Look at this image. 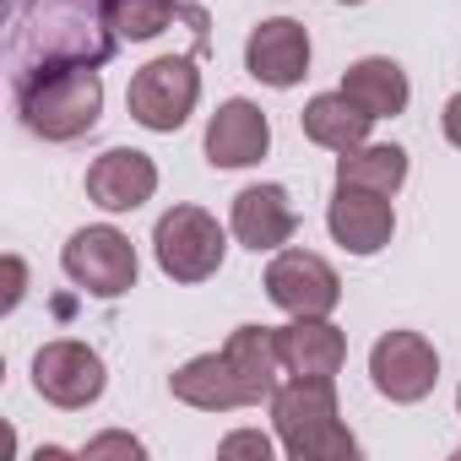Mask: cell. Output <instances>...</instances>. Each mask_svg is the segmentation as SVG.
Returning a JSON list of instances; mask_svg holds the SVG:
<instances>
[{"instance_id": "6da1fadb", "label": "cell", "mask_w": 461, "mask_h": 461, "mask_svg": "<svg viewBox=\"0 0 461 461\" xmlns=\"http://www.w3.org/2000/svg\"><path fill=\"white\" fill-rule=\"evenodd\" d=\"M17 104H23V125L33 136H44V141H77L104 114V77L87 60L33 66V71L17 77Z\"/></svg>"}, {"instance_id": "7a4b0ae2", "label": "cell", "mask_w": 461, "mask_h": 461, "mask_svg": "<svg viewBox=\"0 0 461 461\" xmlns=\"http://www.w3.org/2000/svg\"><path fill=\"white\" fill-rule=\"evenodd\" d=\"M272 423L294 461H353L358 439L337 418V380H288L272 391Z\"/></svg>"}, {"instance_id": "3957f363", "label": "cell", "mask_w": 461, "mask_h": 461, "mask_svg": "<svg viewBox=\"0 0 461 461\" xmlns=\"http://www.w3.org/2000/svg\"><path fill=\"white\" fill-rule=\"evenodd\" d=\"M152 256L163 267V277L174 283H206L222 272V256H228V234L222 222L201 206H168L152 228Z\"/></svg>"}, {"instance_id": "277c9868", "label": "cell", "mask_w": 461, "mask_h": 461, "mask_svg": "<svg viewBox=\"0 0 461 461\" xmlns=\"http://www.w3.org/2000/svg\"><path fill=\"white\" fill-rule=\"evenodd\" d=\"M195 98H201V71L190 55H158L147 60L136 77H131V93H125V109L136 125L168 136L179 131L190 114H195Z\"/></svg>"}, {"instance_id": "5b68a950", "label": "cell", "mask_w": 461, "mask_h": 461, "mask_svg": "<svg viewBox=\"0 0 461 461\" xmlns=\"http://www.w3.org/2000/svg\"><path fill=\"white\" fill-rule=\"evenodd\" d=\"M60 267H66V277H71L82 294H93V299H120V294H131V288H136V272H141L131 234H120L114 222L77 228V234L66 240V250H60Z\"/></svg>"}, {"instance_id": "8992f818", "label": "cell", "mask_w": 461, "mask_h": 461, "mask_svg": "<svg viewBox=\"0 0 461 461\" xmlns=\"http://www.w3.org/2000/svg\"><path fill=\"white\" fill-rule=\"evenodd\" d=\"M267 299L283 310V315H299V321H321L342 304V277L326 256L315 250H277L272 267H267Z\"/></svg>"}, {"instance_id": "52a82bcc", "label": "cell", "mask_w": 461, "mask_h": 461, "mask_svg": "<svg viewBox=\"0 0 461 461\" xmlns=\"http://www.w3.org/2000/svg\"><path fill=\"white\" fill-rule=\"evenodd\" d=\"M104 385H109L104 358H98L87 342H77V337H55V342H44V348L33 353V391H39L44 402L66 407V412L93 407V402L104 396Z\"/></svg>"}, {"instance_id": "ba28073f", "label": "cell", "mask_w": 461, "mask_h": 461, "mask_svg": "<svg viewBox=\"0 0 461 461\" xmlns=\"http://www.w3.org/2000/svg\"><path fill=\"white\" fill-rule=\"evenodd\" d=\"M369 375H375V391L385 402H423L439 380V353L429 337L418 331H385L375 348H369Z\"/></svg>"}, {"instance_id": "9c48e42d", "label": "cell", "mask_w": 461, "mask_h": 461, "mask_svg": "<svg viewBox=\"0 0 461 461\" xmlns=\"http://www.w3.org/2000/svg\"><path fill=\"white\" fill-rule=\"evenodd\" d=\"M326 228H331V240H337L348 256H380V250L391 245V234H396L391 195L337 185V195H331V206H326Z\"/></svg>"}, {"instance_id": "30bf717a", "label": "cell", "mask_w": 461, "mask_h": 461, "mask_svg": "<svg viewBox=\"0 0 461 461\" xmlns=\"http://www.w3.org/2000/svg\"><path fill=\"white\" fill-rule=\"evenodd\" d=\"M245 71L267 87H299L310 77V33L294 17H267L245 39Z\"/></svg>"}, {"instance_id": "8fae6325", "label": "cell", "mask_w": 461, "mask_h": 461, "mask_svg": "<svg viewBox=\"0 0 461 461\" xmlns=\"http://www.w3.org/2000/svg\"><path fill=\"white\" fill-rule=\"evenodd\" d=\"M228 228H234V240H240L245 250H256V256H261V250L277 256V250L294 240L299 212H294V201H288L283 185H245V190L234 195Z\"/></svg>"}, {"instance_id": "7c38bea8", "label": "cell", "mask_w": 461, "mask_h": 461, "mask_svg": "<svg viewBox=\"0 0 461 461\" xmlns=\"http://www.w3.org/2000/svg\"><path fill=\"white\" fill-rule=\"evenodd\" d=\"M267 147H272V125H267L261 104H250V98H228L206 120V163L212 168H250L267 158Z\"/></svg>"}, {"instance_id": "4fadbf2b", "label": "cell", "mask_w": 461, "mask_h": 461, "mask_svg": "<svg viewBox=\"0 0 461 461\" xmlns=\"http://www.w3.org/2000/svg\"><path fill=\"white\" fill-rule=\"evenodd\" d=\"M152 190H158V163L136 147H109L87 168V195L104 212H136L152 201Z\"/></svg>"}, {"instance_id": "5bb4252c", "label": "cell", "mask_w": 461, "mask_h": 461, "mask_svg": "<svg viewBox=\"0 0 461 461\" xmlns=\"http://www.w3.org/2000/svg\"><path fill=\"white\" fill-rule=\"evenodd\" d=\"M277 353H283V369L299 375V380H337L342 358H348V337L331 326V315L321 321H288L277 326Z\"/></svg>"}, {"instance_id": "9a60e30c", "label": "cell", "mask_w": 461, "mask_h": 461, "mask_svg": "<svg viewBox=\"0 0 461 461\" xmlns=\"http://www.w3.org/2000/svg\"><path fill=\"white\" fill-rule=\"evenodd\" d=\"M168 391L185 402V407H201V412H234V407H250L245 402V385L234 375V364H228V353H201L190 364H179L168 375Z\"/></svg>"}, {"instance_id": "2e32d148", "label": "cell", "mask_w": 461, "mask_h": 461, "mask_svg": "<svg viewBox=\"0 0 461 461\" xmlns=\"http://www.w3.org/2000/svg\"><path fill=\"white\" fill-rule=\"evenodd\" d=\"M222 353H228V364H234V375H240V385H245V402H250V407L272 402V391L283 385V380H277V375H283L277 326H240L234 337L222 342Z\"/></svg>"}, {"instance_id": "e0dca14e", "label": "cell", "mask_w": 461, "mask_h": 461, "mask_svg": "<svg viewBox=\"0 0 461 461\" xmlns=\"http://www.w3.org/2000/svg\"><path fill=\"white\" fill-rule=\"evenodd\" d=\"M342 93H348L369 120H391V114H402L407 98H412L407 71H402L391 55H364V60H353L348 77H342Z\"/></svg>"}, {"instance_id": "ac0fdd59", "label": "cell", "mask_w": 461, "mask_h": 461, "mask_svg": "<svg viewBox=\"0 0 461 461\" xmlns=\"http://www.w3.org/2000/svg\"><path fill=\"white\" fill-rule=\"evenodd\" d=\"M299 125H304V136H310L315 147H326V152H353V147L369 141V125H375V120L337 87V93H315V98L304 104Z\"/></svg>"}, {"instance_id": "d6986e66", "label": "cell", "mask_w": 461, "mask_h": 461, "mask_svg": "<svg viewBox=\"0 0 461 461\" xmlns=\"http://www.w3.org/2000/svg\"><path fill=\"white\" fill-rule=\"evenodd\" d=\"M337 185L375 190V195H396L407 185V152L396 141H364L353 152H337Z\"/></svg>"}, {"instance_id": "ffe728a7", "label": "cell", "mask_w": 461, "mask_h": 461, "mask_svg": "<svg viewBox=\"0 0 461 461\" xmlns=\"http://www.w3.org/2000/svg\"><path fill=\"white\" fill-rule=\"evenodd\" d=\"M104 12H109V33L114 39L141 44V39H158L174 23L179 0H104Z\"/></svg>"}, {"instance_id": "44dd1931", "label": "cell", "mask_w": 461, "mask_h": 461, "mask_svg": "<svg viewBox=\"0 0 461 461\" xmlns=\"http://www.w3.org/2000/svg\"><path fill=\"white\" fill-rule=\"evenodd\" d=\"M82 456H87V461H104V456L141 461V456H147V445H141V439H131V434H98V439H87V445H82Z\"/></svg>"}, {"instance_id": "7402d4cb", "label": "cell", "mask_w": 461, "mask_h": 461, "mask_svg": "<svg viewBox=\"0 0 461 461\" xmlns=\"http://www.w3.org/2000/svg\"><path fill=\"white\" fill-rule=\"evenodd\" d=\"M217 456H256V461H272V439L261 429H240V434H228L217 445Z\"/></svg>"}, {"instance_id": "603a6c76", "label": "cell", "mask_w": 461, "mask_h": 461, "mask_svg": "<svg viewBox=\"0 0 461 461\" xmlns=\"http://www.w3.org/2000/svg\"><path fill=\"white\" fill-rule=\"evenodd\" d=\"M23 294H28V267H23V256H6V315L23 304Z\"/></svg>"}, {"instance_id": "cb8c5ba5", "label": "cell", "mask_w": 461, "mask_h": 461, "mask_svg": "<svg viewBox=\"0 0 461 461\" xmlns=\"http://www.w3.org/2000/svg\"><path fill=\"white\" fill-rule=\"evenodd\" d=\"M439 125H445V141H450V147H461V93H450V98H445Z\"/></svg>"}, {"instance_id": "d4e9b609", "label": "cell", "mask_w": 461, "mask_h": 461, "mask_svg": "<svg viewBox=\"0 0 461 461\" xmlns=\"http://www.w3.org/2000/svg\"><path fill=\"white\" fill-rule=\"evenodd\" d=\"M456 412H461V391H456Z\"/></svg>"}, {"instance_id": "484cf974", "label": "cell", "mask_w": 461, "mask_h": 461, "mask_svg": "<svg viewBox=\"0 0 461 461\" xmlns=\"http://www.w3.org/2000/svg\"><path fill=\"white\" fill-rule=\"evenodd\" d=\"M348 6H358V0H348Z\"/></svg>"}]
</instances>
